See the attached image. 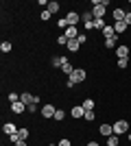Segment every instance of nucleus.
Here are the masks:
<instances>
[{"label": "nucleus", "mask_w": 131, "mask_h": 146, "mask_svg": "<svg viewBox=\"0 0 131 146\" xmlns=\"http://www.w3.org/2000/svg\"><path fill=\"white\" fill-rule=\"evenodd\" d=\"M66 20H68V24H70V26H76V22L81 20V15H79L76 11H70L68 15H66Z\"/></svg>", "instance_id": "9"}, {"label": "nucleus", "mask_w": 131, "mask_h": 146, "mask_svg": "<svg viewBox=\"0 0 131 146\" xmlns=\"http://www.w3.org/2000/svg\"><path fill=\"white\" fill-rule=\"evenodd\" d=\"M20 140H22V137H20V133H13V135H9V142H11V144H18Z\"/></svg>", "instance_id": "32"}, {"label": "nucleus", "mask_w": 131, "mask_h": 146, "mask_svg": "<svg viewBox=\"0 0 131 146\" xmlns=\"http://www.w3.org/2000/svg\"><path fill=\"white\" fill-rule=\"evenodd\" d=\"M103 35H105V39H112V37H116V31H114V24H107L105 29H103Z\"/></svg>", "instance_id": "15"}, {"label": "nucleus", "mask_w": 131, "mask_h": 146, "mask_svg": "<svg viewBox=\"0 0 131 146\" xmlns=\"http://www.w3.org/2000/svg\"><path fill=\"white\" fill-rule=\"evenodd\" d=\"M114 31H116V35H125L127 33V22H114Z\"/></svg>", "instance_id": "12"}, {"label": "nucleus", "mask_w": 131, "mask_h": 146, "mask_svg": "<svg viewBox=\"0 0 131 146\" xmlns=\"http://www.w3.org/2000/svg\"><path fill=\"white\" fill-rule=\"evenodd\" d=\"M85 76H87V72L83 70V68H74V72L70 74V79L74 81V83H83V81H85Z\"/></svg>", "instance_id": "2"}, {"label": "nucleus", "mask_w": 131, "mask_h": 146, "mask_svg": "<svg viewBox=\"0 0 131 146\" xmlns=\"http://www.w3.org/2000/svg\"><path fill=\"white\" fill-rule=\"evenodd\" d=\"M11 111H13V113H24V111H26V105L22 103V100H18V103H11Z\"/></svg>", "instance_id": "10"}, {"label": "nucleus", "mask_w": 131, "mask_h": 146, "mask_svg": "<svg viewBox=\"0 0 131 146\" xmlns=\"http://www.w3.org/2000/svg\"><path fill=\"white\" fill-rule=\"evenodd\" d=\"M61 72H63V74H68V76H70V74H72V72H74V68L70 66V61H68V63H66V66L61 68Z\"/></svg>", "instance_id": "26"}, {"label": "nucleus", "mask_w": 131, "mask_h": 146, "mask_svg": "<svg viewBox=\"0 0 131 146\" xmlns=\"http://www.w3.org/2000/svg\"><path fill=\"white\" fill-rule=\"evenodd\" d=\"M2 131H5L7 135H13V133H18L20 129L15 127V124H13V122H5V127H2Z\"/></svg>", "instance_id": "11"}, {"label": "nucleus", "mask_w": 131, "mask_h": 146, "mask_svg": "<svg viewBox=\"0 0 131 146\" xmlns=\"http://www.w3.org/2000/svg\"><path fill=\"white\" fill-rule=\"evenodd\" d=\"M127 66H129V59H118V68L120 70H125Z\"/></svg>", "instance_id": "33"}, {"label": "nucleus", "mask_w": 131, "mask_h": 146, "mask_svg": "<svg viewBox=\"0 0 131 146\" xmlns=\"http://www.w3.org/2000/svg\"><path fill=\"white\" fill-rule=\"evenodd\" d=\"M57 146H72V144H70V140H68V137H61Z\"/></svg>", "instance_id": "35"}, {"label": "nucleus", "mask_w": 131, "mask_h": 146, "mask_svg": "<svg viewBox=\"0 0 131 146\" xmlns=\"http://www.w3.org/2000/svg\"><path fill=\"white\" fill-rule=\"evenodd\" d=\"M116 57H118V59H129V46L120 44L118 48H116Z\"/></svg>", "instance_id": "5"}, {"label": "nucleus", "mask_w": 131, "mask_h": 146, "mask_svg": "<svg viewBox=\"0 0 131 146\" xmlns=\"http://www.w3.org/2000/svg\"><path fill=\"white\" fill-rule=\"evenodd\" d=\"M70 116L74 118V120H83V116H85V109H83V105H74V107L70 109Z\"/></svg>", "instance_id": "4"}, {"label": "nucleus", "mask_w": 131, "mask_h": 146, "mask_svg": "<svg viewBox=\"0 0 131 146\" xmlns=\"http://www.w3.org/2000/svg\"><path fill=\"white\" fill-rule=\"evenodd\" d=\"M87 146H100V144H98V142H94V140H92V142H87Z\"/></svg>", "instance_id": "40"}, {"label": "nucleus", "mask_w": 131, "mask_h": 146, "mask_svg": "<svg viewBox=\"0 0 131 146\" xmlns=\"http://www.w3.org/2000/svg\"><path fill=\"white\" fill-rule=\"evenodd\" d=\"M7 98H9V103H18V100H20V94H15V92H11V94H9V96H7Z\"/></svg>", "instance_id": "31"}, {"label": "nucleus", "mask_w": 131, "mask_h": 146, "mask_svg": "<svg viewBox=\"0 0 131 146\" xmlns=\"http://www.w3.org/2000/svg\"><path fill=\"white\" fill-rule=\"evenodd\" d=\"M76 85V83H74V81H72V79H68V81H66V87H70V90H72V87H74Z\"/></svg>", "instance_id": "37"}, {"label": "nucleus", "mask_w": 131, "mask_h": 146, "mask_svg": "<svg viewBox=\"0 0 131 146\" xmlns=\"http://www.w3.org/2000/svg\"><path fill=\"white\" fill-rule=\"evenodd\" d=\"M131 131V124L127 120H118L114 122V135H127Z\"/></svg>", "instance_id": "1"}, {"label": "nucleus", "mask_w": 131, "mask_h": 146, "mask_svg": "<svg viewBox=\"0 0 131 146\" xmlns=\"http://www.w3.org/2000/svg\"><path fill=\"white\" fill-rule=\"evenodd\" d=\"M15 146H29V144H26V140H20V142H18Z\"/></svg>", "instance_id": "39"}, {"label": "nucleus", "mask_w": 131, "mask_h": 146, "mask_svg": "<svg viewBox=\"0 0 131 146\" xmlns=\"http://www.w3.org/2000/svg\"><path fill=\"white\" fill-rule=\"evenodd\" d=\"M46 9H48L50 13H57L61 7H59V2H55V0H53V2H48V7H46Z\"/></svg>", "instance_id": "22"}, {"label": "nucleus", "mask_w": 131, "mask_h": 146, "mask_svg": "<svg viewBox=\"0 0 131 146\" xmlns=\"http://www.w3.org/2000/svg\"><path fill=\"white\" fill-rule=\"evenodd\" d=\"M98 133L103 135V137H109V135H114V124H100V127H98Z\"/></svg>", "instance_id": "6"}, {"label": "nucleus", "mask_w": 131, "mask_h": 146, "mask_svg": "<svg viewBox=\"0 0 131 146\" xmlns=\"http://www.w3.org/2000/svg\"><path fill=\"white\" fill-rule=\"evenodd\" d=\"M81 20H83V24H90V22H94V15H92V11H85L81 15Z\"/></svg>", "instance_id": "21"}, {"label": "nucleus", "mask_w": 131, "mask_h": 146, "mask_svg": "<svg viewBox=\"0 0 131 146\" xmlns=\"http://www.w3.org/2000/svg\"><path fill=\"white\" fill-rule=\"evenodd\" d=\"M18 133H20V137H22V140H29V135H31V131H29V129H20Z\"/></svg>", "instance_id": "30"}, {"label": "nucleus", "mask_w": 131, "mask_h": 146, "mask_svg": "<svg viewBox=\"0 0 131 146\" xmlns=\"http://www.w3.org/2000/svg\"><path fill=\"white\" fill-rule=\"evenodd\" d=\"M125 22H127V26H129V24H131V11H129V13H127V18H125Z\"/></svg>", "instance_id": "38"}, {"label": "nucleus", "mask_w": 131, "mask_h": 146, "mask_svg": "<svg viewBox=\"0 0 131 146\" xmlns=\"http://www.w3.org/2000/svg\"><path fill=\"white\" fill-rule=\"evenodd\" d=\"M48 146H57V144H48Z\"/></svg>", "instance_id": "41"}, {"label": "nucleus", "mask_w": 131, "mask_h": 146, "mask_svg": "<svg viewBox=\"0 0 131 146\" xmlns=\"http://www.w3.org/2000/svg\"><path fill=\"white\" fill-rule=\"evenodd\" d=\"M63 118H66V111H63V109H57V111H55V120H57V122H61Z\"/></svg>", "instance_id": "27"}, {"label": "nucleus", "mask_w": 131, "mask_h": 146, "mask_svg": "<svg viewBox=\"0 0 131 146\" xmlns=\"http://www.w3.org/2000/svg\"><path fill=\"white\" fill-rule=\"evenodd\" d=\"M20 100H22V103L29 107V105L35 103V96H33V94H29V92H22V94H20Z\"/></svg>", "instance_id": "8"}, {"label": "nucleus", "mask_w": 131, "mask_h": 146, "mask_svg": "<svg viewBox=\"0 0 131 146\" xmlns=\"http://www.w3.org/2000/svg\"><path fill=\"white\" fill-rule=\"evenodd\" d=\"M26 111H31V113H35V111H37V103L29 105V107H26Z\"/></svg>", "instance_id": "36"}, {"label": "nucleus", "mask_w": 131, "mask_h": 146, "mask_svg": "<svg viewBox=\"0 0 131 146\" xmlns=\"http://www.w3.org/2000/svg\"><path fill=\"white\" fill-rule=\"evenodd\" d=\"M81 105H83V109H85V111H94V105H96V103H94L92 98H85Z\"/></svg>", "instance_id": "18"}, {"label": "nucleus", "mask_w": 131, "mask_h": 146, "mask_svg": "<svg viewBox=\"0 0 131 146\" xmlns=\"http://www.w3.org/2000/svg\"><path fill=\"white\" fill-rule=\"evenodd\" d=\"M125 18H127L125 9H114V22H125Z\"/></svg>", "instance_id": "13"}, {"label": "nucleus", "mask_w": 131, "mask_h": 146, "mask_svg": "<svg viewBox=\"0 0 131 146\" xmlns=\"http://www.w3.org/2000/svg\"><path fill=\"white\" fill-rule=\"evenodd\" d=\"M55 105H50V103H46L42 107V111H39V113H42V118H46V120H48V118H55Z\"/></svg>", "instance_id": "3"}, {"label": "nucleus", "mask_w": 131, "mask_h": 146, "mask_svg": "<svg viewBox=\"0 0 131 146\" xmlns=\"http://www.w3.org/2000/svg\"><path fill=\"white\" fill-rule=\"evenodd\" d=\"M68 42H70V39L66 35H59V37H57V44H59V46H68Z\"/></svg>", "instance_id": "29"}, {"label": "nucleus", "mask_w": 131, "mask_h": 146, "mask_svg": "<svg viewBox=\"0 0 131 146\" xmlns=\"http://www.w3.org/2000/svg\"><path fill=\"white\" fill-rule=\"evenodd\" d=\"M85 146H87V144H85Z\"/></svg>", "instance_id": "42"}, {"label": "nucleus", "mask_w": 131, "mask_h": 146, "mask_svg": "<svg viewBox=\"0 0 131 146\" xmlns=\"http://www.w3.org/2000/svg\"><path fill=\"white\" fill-rule=\"evenodd\" d=\"M79 48H81V44L76 42V39H72V42H68V50H70V52H79Z\"/></svg>", "instance_id": "19"}, {"label": "nucleus", "mask_w": 131, "mask_h": 146, "mask_svg": "<svg viewBox=\"0 0 131 146\" xmlns=\"http://www.w3.org/2000/svg\"><path fill=\"white\" fill-rule=\"evenodd\" d=\"M39 18H42V20H44V22H48V20H50V18H53V13H50V11H48V9H42V11H39Z\"/></svg>", "instance_id": "23"}, {"label": "nucleus", "mask_w": 131, "mask_h": 146, "mask_svg": "<svg viewBox=\"0 0 131 146\" xmlns=\"http://www.w3.org/2000/svg\"><path fill=\"white\" fill-rule=\"evenodd\" d=\"M57 26H59V29H63V31H66V29H68V20H66V18H59V20H57Z\"/></svg>", "instance_id": "25"}, {"label": "nucleus", "mask_w": 131, "mask_h": 146, "mask_svg": "<svg viewBox=\"0 0 131 146\" xmlns=\"http://www.w3.org/2000/svg\"><path fill=\"white\" fill-rule=\"evenodd\" d=\"M107 146H120V135H109L107 137Z\"/></svg>", "instance_id": "17"}, {"label": "nucleus", "mask_w": 131, "mask_h": 146, "mask_svg": "<svg viewBox=\"0 0 131 146\" xmlns=\"http://www.w3.org/2000/svg\"><path fill=\"white\" fill-rule=\"evenodd\" d=\"M94 118H96V113H94V111H85L83 120H85V122H94Z\"/></svg>", "instance_id": "28"}, {"label": "nucleus", "mask_w": 131, "mask_h": 146, "mask_svg": "<svg viewBox=\"0 0 131 146\" xmlns=\"http://www.w3.org/2000/svg\"><path fill=\"white\" fill-rule=\"evenodd\" d=\"M66 63H68L66 57H55V59H53V66H55V68H63Z\"/></svg>", "instance_id": "16"}, {"label": "nucleus", "mask_w": 131, "mask_h": 146, "mask_svg": "<svg viewBox=\"0 0 131 146\" xmlns=\"http://www.w3.org/2000/svg\"><path fill=\"white\" fill-rule=\"evenodd\" d=\"M105 20H103V18H98V20H94V22H92V29H98V31H103V29H105Z\"/></svg>", "instance_id": "20"}, {"label": "nucleus", "mask_w": 131, "mask_h": 146, "mask_svg": "<svg viewBox=\"0 0 131 146\" xmlns=\"http://www.w3.org/2000/svg\"><path fill=\"white\" fill-rule=\"evenodd\" d=\"M105 48L107 50H116V48H118V35L112 37V39H105Z\"/></svg>", "instance_id": "14"}, {"label": "nucleus", "mask_w": 131, "mask_h": 146, "mask_svg": "<svg viewBox=\"0 0 131 146\" xmlns=\"http://www.w3.org/2000/svg\"><path fill=\"white\" fill-rule=\"evenodd\" d=\"M63 35H66V37H68V39H70V42H72V39H76V37L81 35V33H79V29H76V26H68Z\"/></svg>", "instance_id": "7"}, {"label": "nucleus", "mask_w": 131, "mask_h": 146, "mask_svg": "<svg viewBox=\"0 0 131 146\" xmlns=\"http://www.w3.org/2000/svg\"><path fill=\"white\" fill-rule=\"evenodd\" d=\"M11 48H13L11 42H2L0 44V50H2V52H11Z\"/></svg>", "instance_id": "24"}, {"label": "nucleus", "mask_w": 131, "mask_h": 146, "mask_svg": "<svg viewBox=\"0 0 131 146\" xmlns=\"http://www.w3.org/2000/svg\"><path fill=\"white\" fill-rule=\"evenodd\" d=\"M76 42H79V44H81V46H83V44L87 42V35H85V33H81V35L76 37Z\"/></svg>", "instance_id": "34"}]
</instances>
